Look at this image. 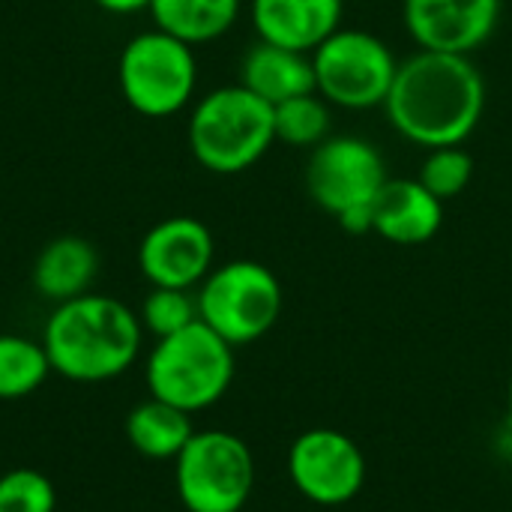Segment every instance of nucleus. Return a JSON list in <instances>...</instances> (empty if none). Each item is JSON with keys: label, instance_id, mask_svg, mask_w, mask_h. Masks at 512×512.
I'll return each mask as SVG.
<instances>
[{"label": "nucleus", "instance_id": "6", "mask_svg": "<svg viewBox=\"0 0 512 512\" xmlns=\"http://www.w3.org/2000/svg\"><path fill=\"white\" fill-rule=\"evenodd\" d=\"M117 84L129 108L144 117L159 120L180 114L198 87L195 51L165 30H144L123 45Z\"/></svg>", "mask_w": 512, "mask_h": 512}, {"label": "nucleus", "instance_id": "19", "mask_svg": "<svg viewBox=\"0 0 512 512\" xmlns=\"http://www.w3.org/2000/svg\"><path fill=\"white\" fill-rule=\"evenodd\" d=\"M51 375L42 339L0 333V402H15L36 393Z\"/></svg>", "mask_w": 512, "mask_h": 512}, {"label": "nucleus", "instance_id": "15", "mask_svg": "<svg viewBox=\"0 0 512 512\" xmlns=\"http://www.w3.org/2000/svg\"><path fill=\"white\" fill-rule=\"evenodd\" d=\"M96 273L99 252L93 249V243L78 234H63L42 246V252L33 261L30 282L42 300H51L57 306L81 294H90Z\"/></svg>", "mask_w": 512, "mask_h": 512}, {"label": "nucleus", "instance_id": "13", "mask_svg": "<svg viewBox=\"0 0 512 512\" xmlns=\"http://www.w3.org/2000/svg\"><path fill=\"white\" fill-rule=\"evenodd\" d=\"M249 15L261 42L312 54L342 27L345 0H252Z\"/></svg>", "mask_w": 512, "mask_h": 512}, {"label": "nucleus", "instance_id": "22", "mask_svg": "<svg viewBox=\"0 0 512 512\" xmlns=\"http://www.w3.org/2000/svg\"><path fill=\"white\" fill-rule=\"evenodd\" d=\"M141 327L156 339L180 333L192 321H198V300L183 288H153L141 303Z\"/></svg>", "mask_w": 512, "mask_h": 512}, {"label": "nucleus", "instance_id": "18", "mask_svg": "<svg viewBox=\"0 0 512 512\" xmlns=\"http://www.w3.org/2000/svg\"><path fill=\"white\" fill-rule=\"evenodd\" d=\"M192 435V414L153 396L135 405L126 417V441L132 444L135 453L156 462L177 459Z\"/></svg>", "mask_w": 512, "mask_h": 512}, {"label": "nucleus", "instance_id": "5", "mask_svg": "<svg viewBox=\"0 0 512 512\" xmlns=\"http://www.w3.org/2000/svg\"><path fill=\"white\" fill-rule=\"evenodd\" d=\"M381 150L360 135H330L306 162V192L348 234L372 231V204L387 183Z\"/></svg>", "mask_w": 512, "mask_h": 512}, {"label": "nucleus", "instance_id": "24", "mask_svg": "<svg viewBox=\"0 0 512 512\" xmlns=\"http://www.w3.org/2000/svg\"><path fill=\"white\" fill-rule=\"evenodd\" d=\"M93 3L114 15H132V12H141L150 6V0H93Z\"/></svg>", "mask_w": 512, "mask_h": 512}, {"label": "nucleus", "instance_id": "4", "mask_svg": "<svg viewBox=\"0 0 512 512\" xmlns=\"http://www.w3.org/2000/svg\"><path fill=\"white\" fill-rule=\"evenodd\" d=\"M234 369V345L198 318L180 333L156 339L144 378L153 399L195 414L216 405L228 393Z\"/></svg>", "mask_w": 512, "mask_h": 512}, {"label": "nucleus", "instance_id": "9", "mask_svg": "<svg viewBox=\"0 0 512 512\" xmlns=\"http://www.w3.org/2000/svg\"><path fill=\"white\" fill-rule=\"evenodd\" d=\"M177 498L189 512H243L255 486V459L243 438L195 432L174 459Z\"/></svg>", "mask_w": 512, "mask_h": 512}, {"label": "nucleus", "instance_id": "23", "mask_svg": "<svg viewBox=\"0 0 512 512\" xmlns=\"http://www.w3.org/2000/svg\"><path fill=\"white\" fill-rule=\"evenodd\" d=\"M54 483L36 468H12L0 477V512H54Z\"/></svg>", "mask_w": 512, "mask_h": 512}, {"label": "nucleus", "instance_id": "21", "mask_svg": "<svg viewBox=\"0 0 512 512\" xmlns=\"http://www.w3.org/2000/svg\"><path fill=\"white\" fill-rule=\"evenodd\" d=\"M417 180H420L435 198H441V201L447 204L450 198H459V195L471 186V180H474V156H471L462 144L435 147V150L426 153Z\"/></svg>", "mask_w": 512, "mask_h": 512}, {"label": "nucleus", "instance_id": "1", "mask_svg": "<svg viewBox=\"0 0 512 512\" xmlns=\"http://www.w3.org/2000/svg\"><path fill=\"white\" fill-rule=\"evenodd\" d=\"M384 111L390 126L423 150L465 144L486 111V78L468 54L420 48L399 63Z\"/></svg>", "mask_w": 512, "mask_h": 512}, {"label": "nucleus", "instance_id": "8", "mask_svg": "<svg viewBox=\"0 0 512 512\" xmlns=\"http://www.w3.org/2000/svg\"><path fill=\"white\" fill-rule=\"evenodd\" d=\"M315 93L336 108L366 111L384 108L399 60L393 48L357 27H339L312 51Z\"/></svg>", "mask_w": 512, "mask_h": 512}, {"label": "nucleus", "instance_id": "14", "mask_svg": "<svg viewBox=\"0 0 512 512\" xmlns=\"http://www.w3.org/2000/svg\"><path fill=\"white\" fill-rule=\"evenodd\" d=\"M444 225V201L417 177L387 180L372 204V231L396 246H423Z\"/></svg>", "mask_w": 512, "mask_h": 512}, {"label": "nucleus", "instance_id": "2", "mask_svg": "<svg viewBox=\"0 0 512 512\" xmlns=\"http://www.w3.org/2000/svg\"><path fill=\"white\" fill-rule=\"evenodd\" d=\"M138 312L105 294H81L57 303L45 321L42 345L51 372L75 384L120 378L141 354Z\"/></svg>", "mask_w": 512, "mask_h": 512}, {"label": "nucleus", "instance_id": "25", "mask_svg": "<svg viewBox=\"0 0 512 512\" xmlns=\"http://www.w3.org/2000/svg\"><path fill=\"white\" fill-rule=\"evenodd\" d=\"M507 423L512 429V375H510V390H507Z\"/></svg>", "mask_w": 512, "mask_h": 512}, {"label": "nucleus", "instance_id": "20", "mask_svg": "<svg viewBox=\"0 0 512 512\" xmlns=\"http://www.w3.org/2000/svg\"><path fill=\"white\" fill-rule=\"evenodd\" d=\"M276 120V141L288 147H318L330 138V102L324 96L303 93L273 108Z\"/></svg>", "mask_w": 512, "mask_h": 512}, {"label": "nucleus", "instance_id": "12", "mask_svg": "<svg viewBox=\"0 0 512 512\" xmlns=\"http://www.w3.org/2000/svg\"><path fill=\"white\" fill-rule=\"evenodd\" d=\"M402 21L417 48L471 57L492 39L501 0H402Z\"/></svg>", "mask_w": 512, "mask_h": 512}, {"label": "nucleus", "instance_id": "16", "mask_svg": "<svg viewBox=\"0 0 512 512\" xmlns=\"http://www.w3.org/2000/svg\"><path fill=\"white\" fill-rule=\"evenodd\" d=\"M240 84L276 108L279 102L315 90L312 54L258 39L240 60Z\"/></svg>", "mask_w": 512, "mask_h": 512}, {"label": "nucleus", "instance_id": "3", "mask_svg": "<svg viewBox=\"0 0 512 512\" xmlns=\"http://www.w3.org/2000/svg\"><path fill=\"white\" fill-rule=\"evenodd\" d=\"M195 162L213 174H243L267 156L276 141L273 105L240 81L204 93L186 123Z\"/></svg>", "mask_w": 512, "mask_h": 512}, {"label": "nucleus", "instance_id": "17", "mask_svg": "<svg viewBox=\"0 0 512 512\" xmlns=\"http://www.w3.org/2000/svg\"><path fill=\"white\" fill-rule=\"evenodd\" d=\"M240 6L243 0H150L147 12L156 30L195 48L225 36L240 18Z\"/></svg>", "mask_w": 512, "mask_h": 512}, {"label": "nucleus", "instance_id": "11", "mask_svg": "<svg viewBox=\"0 0 512 512\" xmlns=\"http://www.w3.org/2000/svg\"><path fill=\"white\" fill-rule=\"evenodd\" d=\"M213 258V234L195 216H168L138 243V267L153 288L192 291L213 270Z\"/></svg>", "mask_w": 512, "mask_h": 512}, {"label": "nucleus", "instance_id": "10", "mask_svg": "<svg viewBox=\"0 0 512 512\" xmlns=\"http://www.w3.org/2000/svg\"><path fill=\"white\" fill-rule=\"evenodd\" d=\"M288 477L306 501L342 507L363 492L366 456L345 432L309 429L288 450Z\"/></svg>", "mask_w": 512, "mask_h": 512}, {"label": "nucleus", "instance_id": "7", "mask_svg": "<svg viewBox=\"0 0 512 512\" xmlns=\"http://www.w3.org/2000/svg\"><path fill=\"white\" fill-rule=\"evenodd\" d=\"M195 300L198 318L234 348L267 336L282 315V285L276 273L249 258L213 267Z\"/></svg>", "mask_w": 512, "mask_h": 512}]
</instances>
